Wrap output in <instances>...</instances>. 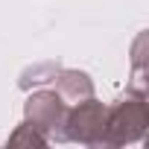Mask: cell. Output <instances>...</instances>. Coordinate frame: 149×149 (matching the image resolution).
Listing matches in <instances>:
<instances>
[{
  "label": "cell",
  "instance_id": "6da1fadb",
  "mask_svg": "<svg viewBox=\"0 0 149 149\" xmlns=\"http://www.w3.org/2000/svg\"><path fill=\"white\" fill-rule=\"evenodd\" d=\"M26 117L32 120L29 126H35V129H56V126H64L67 111H64L58 94L41 91V94L29 97V102H26Z\"/></svg>",
  "mask_w": 149,
  "mask_h": 149
},
{
  "label": "cell",
  "instance_id": "3957f363",
  "mask_svg": "<svg viewBox=\"0 0 149 149\" xmlns=\"http://www.w3.org/2000/svg\"><path fill=\"white\" fill-rule=\"evenodd\" d=\"M58 88L67 100H79V97H91V79L85 73H76V70H64L61 79H58Z\"/></svg>",
  "mask_w": 149,
  "mask_h": 149
},
{
  "label": "cell",
  "instance_id": "7a4b0ae2",
  "mask_svg": "<svg viewBox=\"0 0 149 149\" xmlns=\"http://www.w3.org/2000/svg\"><path fill=\"white\" fill-rule=\"evenodd\" d=\"M64 126H70L67 137L82 140V143H91V132H94V129L102 132V126H105V108H102L100 102L88 100L85 105H79L70 117H64Z\"/></svg>",
  "mask_w": 149,
  "mask_h": 149
}]
</instances>
